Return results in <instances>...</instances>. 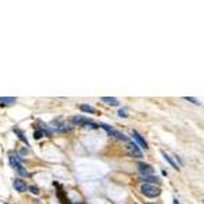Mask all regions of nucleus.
Instances as JSON below:
<instances>
[{
  "mask_svg": "<svg viewBox=\"0 0 204 204\" xmlns=\"http://www.w3.org/2000/svg\"><path fill=\"white\" fill-rule=\"evenodd\" d=\"M140 191L144 196L147 197H157L161 195V188L159 187H155L152 184H143L140 187Z\"/></svg>",
  "mask_w": 204,
  "mask_h": 204,
  "instance_id": "nucleus-1",
  "label": "nucleus"
},
{
  "mask_svg": "<svg viewBox=\"0 0 204 204\" xmlns=\"http://www.w3.org/2000/svg\"><path fill=\"white\" fill-rule=\"evenodd\" d=\"M99 127L101 128H104L105 131H106L107 134L110 135V136H114L116 139H118V140H123V142H128L129 139H128L127 136L124 134H121V132H118V131H116L114 128H112V127H109L107 124H99Z\"/></svg>",
  "mask_w": 204,
  "mask_h": 204,
  "instance_id": "nucleus-2",
  "label": "nucleus"
},
{
  "mask_svg": "<svg viewBox=\"0 0 204 204\" xmlns=\"http://www.w3.org/2000/svg\"><path fill=\"white\" fill-rule=\"evenodd\" d=\"M137 167H139L140 176H151V174H154V167L151 166V165L146 163V162H139Z\"/></svg>",
  "mask_w": 204,
  "mask_h": 204,
  "instance_id": "nucleus-3",
  "label": "nucleus"
},
{
  "mask_svg": "<svg viewBox=\"0 0 204 204\" xmlns=\"http://www.w3.org/2000/svg\"><path fill=\"white\" fill-rule=\"evenodd\" d=\"M127 151H128V155L132 157V158H142L143 157L142 151L139 150V147H137L135 143H128L127 144Z\"/></svg>",
  "mask_w": 204,
  "mask_h": 204,
  "instance_id": "nucleus-4",
  "label": "nucleus"
},
{
  "mask_svg": "<svg viewBox=\"0 0 204 204\" xmlns=\"http://www.w3.org/2000/svg\"><path fill=\"white\" fill-rule=\"evenodd\" d=\"M71 121H72L75 125H82V127H87L89 124L93 123V120L84 117V116H75V117L71 118Z\"/></svg>",
  "mask_w": 204,
  "mask_h": 204,
  "instance_id": "nucleus-5",
  "label": "nucleus"
},
{
  "mask_svg": "<svg viewBox=\"0 0 204 204\" xmlns=\"http://www.w3.org/2000/svg\"><path fill=\"white\" fill-rule=\"evenodd\" d=\"M50 127L54 128L57 132H68V131L74 129V127L70 125V124H67V123H53Z\"/></svg>",
  "mask_w": 204,
  "mask_h": 204,
  "instance_id": "nucleus-6",
  "label": "nucleus"
},
{
  "mask_svg": "<svg viewBox=\"0 0 204 204\" xmlns=\"http://www.w3.org/2000/svg\"><path fill=\"white\" fill-rule=\"evenodd\" d=\"M14 188L17 189L19 193H23V192H26L27 189V185L25 184V181L23 180H19V178H15L14 180Z\"/></svg>",
  "mask_w": 204,
  "mask_h": 204,
  "instance_id": "nucleus-7",
  "label": "nucleus"
},
{
  "mask_svg": "<svg viewBox=\"0 0 204 204\" xmlns=\"http://www.w3.org/2000/svg\"><path fill=\"white\" fill-rule=\"evenodd\" d=\"M132 136H134V139L136 140V143L139 144V146H140L142 148H144V150H148V144H147V142L144 140L143 137H142L140 135L137 134L136 131H134V132H132Z\"/></svg>",
  "mask_w": 204,
  "mask_h": 204,
  "instance_id": "nucleus-8",
  "label": "nucleus"
},
{
  "mask_svg": "<svg viewBox=\"0 0 204 204\" xmlns=\"http://www.w3.org/2000/svg\"><path fill=\"white\" fill-rule=\"evenodd\" d=\"M142 181H143L144 184H159V177L154 176V174H151V176H140Z\"/></svg>",
  "mask_w": 204,
  "mask_h": 204,
  "instance_id": "nucleus-9",
  "label": "nucleus"
},
{
  "mask_svg": "<svg viewBox=\"0 0 204 204\" xmlns=\"http://www.w3.org/2000/svg\"><path fill=\"white\" fill-rule=\"evenodd\" d=\"M17 102V98L14 97H0V105L1 106H10Z\"/></svg>",
  "mask_w": 204,
  "mask_h": 204,
  "instance_id": "nucleus-10",
  "label": "nucleus"
},
{
  "mask_svg": "<svg viewBox=\"0 0 204 204\" xmlns=\"http://www.w3.org/2000/svg\"><path fill=\"white\" fill-rule=\"evenodd\" d=\"M54 185L57 187L56 195H57V197L61 200V203H63V204H70V203H68V200H67V197H65V193H64V191L61 189L60 187H59V185H57V182H54Z\"/></svg>",
  "mask_w": 204,
  "mask_h": 204,
  "instance_id": "nucleus-11",
  "label": "nucleus"
},
{
  "mask_svg": "<svg viewBox=\"0 0 204 204\" xmlns=\"http://www.w3.org/2000/svg\"><path fill=\"white\" fill-rule=\"evenodd\" d=\"M102 101L107 105H112V106H118V105H120L118 99L117 98H114V97H102Z\"/></svg>",
  "mask_w": 204,
  "mask_h": 204,
  "instance_id": "nucleus-12",
  "label": "nucleus"
},
{
  "mask_svg": "<svg viewBox=\"0 0 204 204\" xmlns=\"http://www.w3.org/2000/svg\"><path fill=\"white\" fill-rule=\"evenodd\" d=\"M162 155H163V158H165V161H166V162H167V163L170 165V166H171V167H173V169H176V170H178V166H177V165H176V162H174V161H173V159H171V158H170V157H169V155H167V154H166V152H165V151H162Z\"/></svg>",
  "mask_w": 204,
  "mask_h": 204,
  "instance_id": "nucleus-13",
  "label": "nucleus"
},
{
  "mask_svg": "<svg viewBox=\"0 0 204 204\" xmlns=\"http://www.w3.org/2000/svg\"><path fill=\"white\" fill-rule=\"evenodd\" d=\"M12 131H14V132H15V134L18 135V137H19V140H22V142H23V143H25V144H26V146H27V147H29V142H27L26 136H25V135L22 134V132H20V131L18 129V128H14Z\"/></svg>",
  "mask_w": 204,
  "mask_h": 204,
  "instance_id": "nucleus-14",
  "label": "nucleus"
},
{
  "mask_svg": "<svg viewBox=\"0 0 204 204\" xmlns=\"http://www.w3.org/2000/svg\"><path fill=\"white\" fill-rule=\"evenodd\" d=\"M81 110L86 112V113H91V114L97 113V110H95L93 106H90V105H81Z\"/></svg>",
  "mask_w": 204,
  "mask_h": 204,
  "instance_id": "nucleus-15",
  "label": "nucleus"
},
{
  "mask_svg": "<svg viewBox=\"0 0 204 204\" xmlns=\"http://www.w3.org/2000/svg\"><path fill=\"white\" fill-rule=\"evenodd\" d=\"M15 169H17V171L20 174V176H23V177H26V176H29V173H27V170H26V169H25V167L22 166V165H20V163L18 165V166L15 167Z\"/></svg>",
  "mask_w": 204,
  "mask_h": 204,
  "instance_id": "nucleus-16",
  "label": "nucleus"
},
{
  "mask_svg": "<svg viewBox=\"0 0 204 204\" xmlns=\"http://www.w3.org/2000/svg\"><path fill=\"white\" fill-rule=\"evenodd\" d=\"M184 99L185 101H188V102H192V104H195V105H199L200 106V101L199 99H196V98H193V97H184Z\"/></svg>",
  "mask_w": 204,
  "mask_h": 204,
  "instance_id": "nucleus-17",
  "label": "nucleus"
},
{
  "mask_svg": "<svg viewBox=\"0 0 204 204\" xmlns=\"http://www.w3.org/2000/svg\"><path fill=\"white\" fill-rule=\"evenodd\" d=\"M42 136H44V134H42V131H41V129L36 131V132H34V134H33V137H34V139H36V140H40V139H41V137H42Z\"/></svg>",
  "mask_w": 204,
  "mask_h": 204,
  "instance_id": "nucleus-18",
  "label": "nucleus"
},
{
  "mask_svg": "<svg viewBox=\"0 0 204 204\" xmlns=\"http://www.w3.org/2000/svg\"><path fill=\"white\" fill-rule=\"evenodd\" d=\"M118 116H120V117L127 118V117H128V114H127V109H125V107L120 109V110H118Z\"/></svg>",
  "mask_w": 204,
  "mask_h": 204,
  "instance_id": "nucleus-19",
  "label": "nucleus"
},
{
  "mask_svg": "<svg viewBox=\"0 0 204 204\" xmlns=\"http://www.w3.org/2000/svg\"><path fill=\"white\" fill-rule=\"evenodd\" d=\"M29 154V148H22V150L19 151V158L22 159L23 157H26V155Z\"/></svg>",
  "mask_w": 204,
  "mask_h": 204,
  "instance_id": "nucleus-20",
  "label": "nucleus"
},
{
  "mask_svg": "<svg viewBox=\"0 0 204 204\" xmlns=\"http://www.w3.org/2000/svg\"><path fill=\"white\" fill-rule=\"evenodd\" d=\"M29 189H30V192H31V193H34V195H38V193H40V189H38L37 187H30Z\"/></svg>",
  "mask_w": 204,
  "mask_h": 204,
  "instance_id": "nucleus-21",
  "label": "nucleus"
},
{
  "mask_svg": "<svg viewBox=\"0 0 204 204\" xmlns=\"http://www.w3.org/2000/svg\"><path fill=\"white\" fill-rule=\"evenodd\" d=\"M173 204H180V201H178L177 199H174V200H173Z\"/></svg>",
  "mask_w": 204,
  "mask_h": 204,
  "instance_id": "nucleus-22",
  "label": "nucleus"
},
{
  "mask_svg": "<svg viewBox=\"0 0 204 204\" xmlns=\"http://www.w3.org/2000/svg\"><path fill=\"white\" fill-rule=\"evenodd\" d=\"M147 204H154V203H147Z\"/></svg>",
  "mask_w": 204,
  "mask_h": 204,
  "instance_id": "nucleus-23",
  "label": "nucleus"
}]
</instances>
